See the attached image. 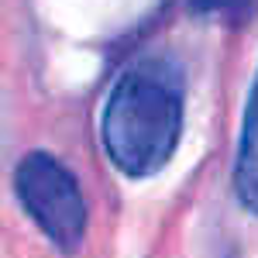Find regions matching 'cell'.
Wrapping results in <instances>:
<instances>
[{"label": "cell", "instance_id": "obj_4", "mask_svg": "<svg viewBox=\"0 0 258 258\" xmlns=\"http://www.w3.org/2000/svg\"><path fill=\"white\" fill-rule=\"evenodd\" d=\"M255 0H189V7L203 18H220V21H238L251 11Z\"/></svg>", "mask_w": 258, "mask_h": 258}, {"label": "cell", "instance_id": "obj_2", "mask_svg": "<svg viewBox=\"0 0 258 258\" xmlns=\"http://www.w3.org/2000/svg\"><path fill=\"white\" fill-rule=\"evenodd\" d=\"M14 193L24 214L59 251H76L86 238V200L76 176L52 152H28L14 169Z\"/></svg>", "mask_w": 258, "mask_h": 258}, {"label": "cell", "instance_id": "obj_1", "mask_svg": "<svg viewBox=\"0 0 258 258\" xmlns=\"http://www.w3.org/2000/svg\"><path fill=\"white\" fill-rule=\"evenodd\" d=\"M186 114V76L172 55L148 52L124 66L100 114L107 159L127 179L162 172L179 148Z\"/></svg>", "mask_w": 258, "mask_h": 258}, {"label": "cell", "instance_id": "obj_3", "mask_svg": "<svg viewBox=\"0 0 258 258\" xmlns=\"http://www.w3.org/2000/svg\"><path fill=\"white\" fill-rule=\"evenodd\" d=\"M234 193L241 207L258 217V73L248 103H244V117H241V138L238 155H234Z\"/></svg>", "mask_w": 258, "mask_h": 258}]
</instances>
